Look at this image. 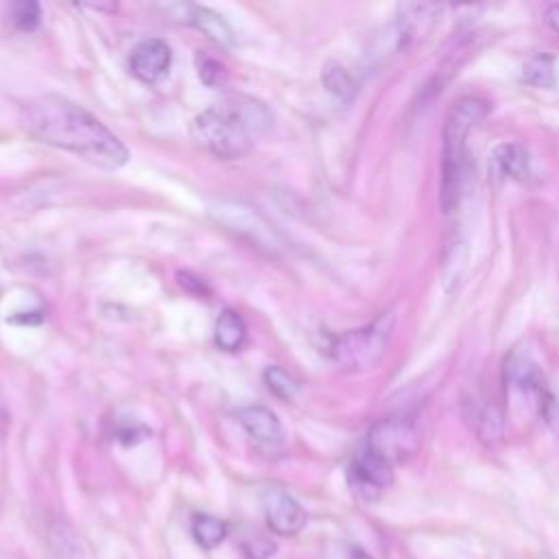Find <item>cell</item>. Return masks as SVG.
<instances>
[{"label":"cell","instance_id":"obj_4","mask_svg":"<svg viewBox=\"0 0 559 559\" xmlns=\"http://www.w3.org/2000/svg\"><path fill=\"white\" fill-rule=\"evenodd\" d=\"M394 313H383L365 328L343 332L332 339L330 356L343 371H365L377 367L385 356L394 334Z\"/></svg>","mask_w":559,"mask_h":559},{"label":"cell","instance_id":"obj_6","mask_svg":"<svg viewBox=\"0 0 559 559\" xmlns=\"http://www.w3.org/2000/svg\"><path fill=\"white\" fill-rule=\"evenodd\" d=\"M347 477L352 490L360 498L374 500L394 483V466L385 461L381 455L371 453L367 446H363L352 459Z\"/></svg>","mask_w":559,"mask_h":559},{"label":"cell","instance_id":"obj_5","mask_svg":"<svg viewBox=\"0 0 559 559\" xmlns=\"http://www.w3.org/2000/svg\"><path fill=\"white\" fill-rule=\"evenodd\" d=\"M365 446L381 455L392 466L411 459L420 448V433L418 429L403 418H390L379 422L369 431Z\"/></svg>","mask_w":559,"mask_h":559},{"label":"cell","instance_id":"obj_13","mask_svg":"<svg viewBox=\"0 0 559 559\" xmlns=\"http://www.w3.org/2000/svg\"><path fill=\"white\" fill-rule=\"evenodd\" d=\"M245 336H247V326H245L243 317L234 310H224V315L217 321V332H215L217 345L226 352H237L243 347Z\"/></svg>","mask_w":559,"mask_h":559},{"label":"cell","instance_id":"obj_21","mask_svg":"<svg viewBox=\"0 0 559 559\" xmlns=\"http://www.w3.org/2000/svg\"><path fill=\"white\" fill-rule=\"evenodd\" d=\"M546 25H548L555 34H559V5H550V8L546 10Z\"/></svg>","mask_w":559,"mask_h":559},{"label":"cell","instance_id":"obj_18","mask_svg":"<svg viewBox=\"0 0 559 559\" xmlns=\"http://www.w3.org/2000/svg\"><path fill=\"white\" fill-rule=\"evenodd\" d=\"M265 383L271 394H276L282 401H291L297 394V383L293 377H289L282 367H267Z\"/></svg>","mask_w":559,"mask_h":559},{"label":"cell","instance_id":"obj_2","mask_svg":"<svg viewBox=\"0 0 559 559\" xmlns=\"http://www.w3.org/2000/svg\"><path fill=\"white\" fill-rule=\"evenodd\" d=\"M274 125L265 103L247 94H228L193 120L195 142L219 160L245 155Z\"/></svg>","mask_w":559,"mask_h":559},{"label":"cell","instance_id":"obj_3","mask_svg":"<svg viewBox=\"0 0 559 559\" xmlns=\"http://www.w3.org/2000/svg\"><path fill=\"white\" fill-rule=\"evenodd\" d=\"M490 105L481 99H461L450 110L444 127L442 151V211L450 215L459 208L470 170L468 138L470 131L487 116Z\"/></svg>","mask_w":559,"mask_h":559},{"label":"cell","instance_id":"obj_16","mask_svg":"<svg viewBox=\"0 0 559 559\" xmlns=\"http://www.w3.org/2000/svg\"><path fill=\"white\" fill-rule=\"evenodd\" d=\"M10 21L18 31H34L42 21V10L34 0H21L10 8Z\"/></svg>","mask_w":559,"mask_h":559},{"label":"cell","instance_id":"obj_10","mask_svg":"<svg viewBox=\"0 0 559 559\" xmlns=\"http://www.w3.org/2000/svg\"><path fill=\"white\" fill-rule=\"evenodd\" d=\"M131 73L144 81V84H155L160 81L170 66V49L166 42L157 40V38H149L142 40L129 60Z\"/></svg>","mask_w":559,"mask_h":559},{"label":"cell","instance_id":"obj_17","mask_svg":"<svg viewBox=\"0 0 559 559\" xmlns=\"http://www.w3.org/2000/svg\"><path fill=\"white\" fill-rule=\"evenodd\" d=\"M276 542L261 531H250L241 537V550L247 559H269L276 555Z\"/></svg>","mask_w":559,"mask_h":559},{"label":"cell","instance_id":"obj_7","mask_svg":"<svg viewBox=\"0 0 559 559\" xmlns=\"http://www.w3.org/2000/svg\"><path fill=\"white\" fill-rule=\"evenodd\" d=\"M263 511L267 526L282 537L297 535L306 526V509L289 492L280 487H269L263 494Z\"/></svg>","mask_w":559,"mask_h":559},{"label":"cell","instance_id":"obj_8","mask_svg":"<svg viewBox=\"0 0 559 559\" xmlns=\"http://www.w3.org/2000/svg\"><path fill=\"white\" fill-rule=\"evenodd\" d=\"M211 215L228 230L250 237L256 243H271L274 234L258 213L237 202H217L211 206Z\"/></svg>","mask_w":559,"mask_h":559},{"label":"cell","instance_id":"obj_19","mask_svg":"<svg viewBox=\"0 0 559 559\" xmlns=\"http://www.w3.org/2000/svg\"><path fill=\"white\" fill-rule=\"evenodd\" d=\"M323 84L330 92L339 94V97H347L352 92V77L347 75V71L339 64H328L323 71Z\"/></svg>","mask_w":559,"mask_h":559},{"label":"cell","instance_id":"obj_12","mask_svg":"<svg viewBox=\"0 0 559 559\" xmlns=\"http://www.w3.org/2000/svg\"><path fill=\"white\" fill-rule=\"evenodd\" d=\"M492 164L498 170V175L509 179H526L531 175V157L529 151L518 142H505L496 147L492 155Z\"/></svg>","mask_w":559,"mask_h":559},{"label":"cell","instance_id":"obj_20","mask_svg":"<svg viewBox=\"0 0 559 559\" xmlns=\"http://www.w3.org/2000/svg\"><path fill=\"white\" fill-rule=\"evenodd\" d=\"M211 73L215 75V84L219 81V75H221V64L219 62H215V60H206L202 66H200V75H202V79L208 84V79H211Z\"/></svg>","mask_w":559,"mask_h":559},{"label":"cell","instance_id":"obj_11","mask_svg":"<svg viewBox=\"0 0 559 559\" xmlns=\"http://www.w3.org/2000/svg\"><path fill=\"white\" fill-rule=\"evenodd\" d=\"M186 23L195 25L204 36H208L215 45L224 49H232L237 45V36L232 27L213 10L200 5H186Z\"/></svg>","mask_w":559,"mask_h":559},{"label":"cell","instance_id":"obj_9","mask_svg":"<svg viewBox=\"0 0 559 559\" xmlns=\"http://www.w3.org/2000/svg\"><path fill=\"white\" fill-rule=\"evenodd\" d=\"M239 422L245 429V433L261 446L267 450H280L287 442L282 422L278 420V416L274 411H269L267 407H245L239 411Z\"/></svg>","mask_w":559,"mask_h":559},{"label":"cell","instance_id":"obj_1","mask_svg":"<svg viewBox=\"0 0 559 559\" xmlns=\"http://www.w3.org/2000/svg\"><path fill=\"white\" fill-rule=\"evenodd\" d=\"M23 127L36 140L103 168H120L129 160L127 147L99 118L58 94H45L27 103Z\"/></svg>","mask_w":559,"mask_h":559},{"label":"cell","instance_id":"obj_15","mask_svg":"<svg viewBox=\"0 0 559 559\" xmlns=\"http://www.w3.org/2000/svg\"><path fill=\"white\" fill-rule=\"evenodd\" d=\"M522 79L535 88H552L555 86V66L552 58L548 55H535L524 64Z\"/></svg>","mask_w":559,"mask_h":559},{"label":"cell","instance_id":"obj_14","mask_svg":"<svg viewBox=\"0 0 559 559\" xmlns=\"http://www.w3.org/2000/svg\"><path fill=\"white\" fill-rule=\"evenodd\" d=\"M191 531H193L195 542H198L202 548H206V550H213V548H217L219 544H224V539H226L228 533H230L226 520L215 518V516H208V513H198V516L193 518Z\"/></svg>","mask_w":559,"mask_h":559},{"label":"cell","instance_id":"obj_22","mask_svg":"<svg viewBox=\"0 0 559 559\" xmlns=\"http://www.w3.org/2000/svg\"><path fill=\"white\" fill-rule=\"evenodd\" d=\"M350 559H374V557H371L369 552H365L363 548H354V550H352V557H350Z\"/></svg>","mask_w":559,"mask_h":559}]
</instances>
